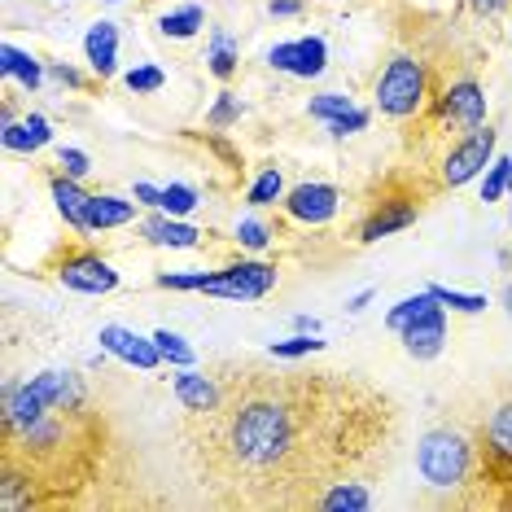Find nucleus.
<instances>
[{"label":"nucleus","mask_w":512,"mask_h":512,"mask_svg":"<svg viewBox=\"0 0 512 512\" xmlns=\"http://www.w3.org/2000/svg\"><path fill=\"white\" fill-rule=\"evenodd\" d=\"M84 62L97 79H114V71H119V27L110 18H97L84 31Z\"/></svg>","instance_id":"2eb2a0df"},{"label":"nucleus","mask_w":512,"mask_h":512,"mask_svg":"<svg viewBox=\"0 0 512 512\" xmlns=\"http://www.w3.org/2000/svg\"><path fill=\"white\" fill-rule=\"evenodd\" d=\"M482 442H486V456L495 464H512V403L491 412V421L482 429Z\"/></svg>","instance_id":"4be33fe9"},{"label":"nucleus","mask_w":512,"mask_h":512,"mask_svg":"<svg viewBox=\"0 0 512 512\" xmlns=\"http://www.w3.org/2000/svg\"><path fill=\"white\" fill-rule=\"evenodd\" d=\"M429 294H434L447 311H464V316H477V311H486V298L482 294H460V289H447V285H429Z\"/></svg>","instance_id":"473e14b6"},{"label":"nucleus","mask_w":512,"mask_h":512,"mask_svg":"<svg viewBox=\"0 0 512 512\" xmlns=\"http://www.w3.org/2000/svg\"><path fill=\"white\" fill-rule=\"evenodd\" d=\"M197 202H202V197H197L193 184H162V206H158V211L184 219V215L197 211Z\"/></svg>","instance_id":"c756f323"},{"label":"nucleus","mask_w":512,"mask_h":512,"mask_svg":"<svg viewBox=\"0 0 512 512\" xmlns=\"http://www.w3.org/2000/svg\"><path fill=\"white\" fill-rule=\"evenodd\" d=\"M0 71H5V79H14V84H22L27 92H40L44 84V66L40 57H31L27 49H18V44H0Z\"/></svg>","instance_id":"6ab92c4d"},{"label":"nucleus","mask_w":512,"mask_h":512,"mask_svg":"<svg viewBox=\"0 0 512 512\" xmlns=\"http://www.w3.org/2000/svg\"><path fill=\"white\" fill-rule=\"evenodd\" d=\"M145 232V241L149 246H162V250H193L197 241H202V228H193V224H184V219L176 215H167V211H154L141 224Z\"/></svg>","instance_id":"f3484780"},{"label":"nucleus","mask_w":512,"mask_h":512,"mask_svg":"<svg viewBox=\"0 0 512 512\" xmlns=\"http://www.w3.org/2000/svg\"><path fill=\"white\" fill-rule=\"evenodd\" d=\"M508 193H512V171H508Z\"/></svg>","instance_id":"a18cd8bd"},{"label":"nucleus","mask_w":512,"mask_h":512,"mask_svg":"<svg viewBox=\"0 0 512 512\" xmlns=\"http://www.w3.org/2000/svg\"><path fill=\"white\" fill-rule=\"evenodd\" d=\"M425 307H434V294H429V289H421V294H412V298H403V302H394V307L386 311V329L399 333L403 324H412Z\"/></svg>","instance_id":"c85d7f7f"},{"label":"nucleus","mask_w":512,"mask_h":512,"mask_svg":"<svg viewBox=\"0 0 512 512\" xmlns=\"http://www.w3.org/2000/svg\"><path fill=\"white\" fill-rule=\"evenodd\" d=\"M355 110V101L346 97V92H316V97L307 101V114L311 119H320V123H333V119H342V114H351Z\"/></svg>","instance_id":"cd10ccee"},{"label":"nucleus","mask_w":512,"mask_h":512,"mask_svg":"<svg viewBox=\"0 0 512 512\" xmlns=\"http://www.w3.org/2000/svg\"><path fill=\"white\" fill-rule=\"evenodd\" d=\"M429 101V71L425 62H416V57H390V66L377 75V110L386 114V119H412V114H421Z\"/></svg>","instance_id":"20e7f679"},{"label":"nucleus","mask_w":512,"mask_h":512,"mask_svg":"<svg viewBox=\"0 0 512 512\" xmlns=\"http://www.w3.org/2000/svg\"><path fill=\"white\" fill-rule=\"evenodd\" d=\"M202 27H206L202 5H180V9H171V14L158 18V31H162L167 40H193Z\"/></svg>","instance_id":"5701e85b"},{"label":"nucleus","mask_w":512,"mask_h":512,"mask_svg":"<svg viewBox=\"0 0 512 512\" xmlns=\"http://www.w3.org/2000/svg\"><path fill=\"white\" fill-rule=\"evenodd\" d=\"M316 508H324V512H364V508H372V491H368V482H359V477H346V482H337L320 495Z\"/></svg>","instance_id":"412c9836"},{"label":"nucleus","mask_w":512,"mask_h":512,"mask_svg":"<svg viewBox=\"0 0 512 512\" xmlns=\"http://www.w3.org/2000/svg\"><path fill=\"white\" fill-rule=\"evenodd\" d=\"M416 469H421V477L429 486H438V491H456L473 473L469 438L456 434V429H429V434L416 442Z\"/></svg>","instance_id":"7ed1b4c3"},{"label":"nucleus","mask_w":512,"mask_h":512,"mask_svg":"<svg viewBox=\"0 0 512 512\" xmlns=\"http://www.w3.org/2000/svg\"><path fill=\"white\" fill-rule=\"evenodd\" d=\"M499 302H504V311L512 316V285H504V294H499Z\"/></svg>","instance_id":"c03bdc74"},{"label":"nucleus","mask_w":512,"mask_h":512,"mask_svg":"<svg viewBox=\"0 0 512 512\" xmlns=\"http://www.w3.org/2000/svg\"><path fill=\"white\" fill-rule=\"evenodd\" d=\"M368 123H372V114H368L364 106H355L351 114H342V119H333V123H324V127H329V136H333V141H346V136L364 132Z\"/></svg>","instance_id":"72a5a7b5"},{"label":"nucleus","mask_w":512,"mask_h":512,"mask_svg":"<svg viewBox=\"0 0 512 512\" xmlns=\"http://www.w3.org/2000/svg\"><path fill=\"white\" fill-rule=\"evenodd\" d=\"M158 289H180V294H211V298H228V302H254L267 298L276 289V267L259 263V259H241L228 263L219 272H162Z\"/></svg>","instance_id":"f03ea898"},{"label":"nucleus","mask_w":512,"mask_h":512,"mask_svg":"<svg viewBox=\"0 0 512 512\" xmlns=\"http://www.w3.org/2000/svg\"><path fill=\"white\" fill-rule=\"evenodd\" d=\"M49 141H53V123L44 114H27L22 123H0V145L9 154H36Z\"/></svg>","instance_id":"a211bd4d"},{"label":"nucleus","mask_w":512,"mask_h":512,"mask_svg":"<svg viewBox=\"0 0 512 512\" xmlns=\"http://www.w3.org/2000/svg\"><path fill=\"white\" fill-rule=\"evenodd\" d=\"M267 14L272 18H294V14H302V0H267Z\"/></svg>","instance_id":"ea45409f"},{"label":"nucleus","mask_w":512,"mask_h":512,"mask_svg":"<svg viewBox=\"0 0 512 512\" xmlns=\"http://www.w3.org/2000/svg\"><path fill=\"white\" fill-rule=\"evenodd\" d=\"M237 241L259 254V250H267V241H272V228L259 224V219H237Z\"/></svg>","instance_id":"f704fd0d"},{"label":"nucleus","mask_w":512,"mask_h":512,"mask_svg":"<svg viewBox=\"0 0 512 512\" xmlns=\"http://www.w3.org/2000/svg\"><path fill=\"white\" fill-rule=\"evenodd\" d=\"M154 342H158V351H162V359H167L171 368H193L197 364V351L189 346V337H180L171 329H154Z\"/></svg>","instance_id":"a878e982"},{"label":"nucleus","mask_w":512,"mask_h":512,"mask_svg":"<svg viewBox=\"0 0 512 512\" xmlns=\"http://www.w3.org/2000/svg\"><path fill=\"white\" fill-rule=\"evenodd\" d=\"M399 337H403V351L412 359H421V364L438 359L442 346H447V307L434 298V307H425L412 324H403Z\"/></svg>","instance_id":"9d476101"},{"label":"nucleus","mask_w":512,"mask_h":512,"mask_svg":"<svg viewBox=\"0 0 512 512\" xmlns=\"http://www.w3.org/2000/svg\"><path fill=\"white\" fill-rule=\"evenodd\" d=\"M294 329L298 333H320V320L316 316H294Z\"/></svg>","instance_id":"37998d69"},{"label":"nucleus","mask_w":512,"mask_h":512,"mask_svg":"<svg viewBox=\"0 0 512 512\" xmlns=\"http://www.w3.org/2000/svg\"><path fill=\"white\" fill-rule=\"evenodd\" d=\"M97 342H101V351L114 355V359H123V364H132V368H141V372H154L162 368L167 359H162L158 351V342H154V333H136V329H123V324H106V329L97 333Z\"/></svg>","instance_id":"6e6552de"},{"label":"nucleus","mask_w":512,"mask_h":512,"mask_svg":"<svg viewBox=\"0 0 512 512\" xmlns=\"http://www.w3.org/2000/svg\"><path fill=\"white\" fill-rule=\"evenodd\" d=\"M508 5H512V0H469V9L477 18H499Z\"/></svg>","instance_id":"58836bf2"},{"label":"nucleus","mask_w":512,"mask_h":512,"mask_svg":"<svg viewBox=\"0 0 512 512\" xmlns=\"http://www.w3.org/2000/svg\"><path fill=\"white\" fill-rule=\"evenodd\" d=\"M224 403L189 416L202 477L232 504L316 508L329 486L377 460L394 434L381 394L337 372H267L219 364Z\"/></svg>","instance_id":"f257e3e1"},{"label":"nucleus","mask_w":512,"mask_h":512,"mask_svg":"<svg viewBox=\"0 0 512 512\" xmlns=\"http://www.w3.org/2000/svg\"><path fill=\"white\" fill-rule=\"evenodd\" d=\"M508 171H512V154H508V158H495L491 167L482 171V202H486V206L499 202V197L508 193Z\"/></svg>","instance_id":"2f4dec72"},{"label":"nucleus","mask_w":512,"mask_h":512,"mask_svg":"<svg viewBox=\"0 0 512 512\" xmlns=\"http://www.w3.org/2000/svg\"><path fill=\"white\" fill-rule=\"evenodd\" d=\"M136 197H114V193H88V206H84V219H88V232H110V228H127L136 224Z\"/></svg>","instance_id":"dca6fc26"},{"label":"nucleus","mask_w":512,"mask_h":512,"mask_svg":"<svg viewBox=\"0 0 512 512\" xmlns=\"http://www.w3.org/2000/svg\"><path fill=\"white\" fill-rule=\"evenodd\" d=\"M49 189H53V202H57V215L66 219L75 232H88V219H84V206H88V193L79 189V180H71L62 171V176H53L49 180Z\"/></svg>","instance_id":"aec40b11"},{"label":"nucleus","mask_w":512,"mask_h":512,"mask_svg":"<svg viewBox=\"0 0 512 512\" xmlns=\"http://www.w3.org/2000/svg\"><path fill=\"white\" fill-rule=\"evenodd\" d=\"M246 202L254 206V211H263V206H276V202H285V176H281V167H267L263 176L250 184Z\"/></svg>","instance_id":"393cba45"},{"label":"nucleus","mask_w":512,"mask_h":512,"mask_svg":"<svg viewBox=\"0 0 512 512\" xmlns=\"http://www.w3.org/2000/svg\"><path fill=\"white\" fill-rule=\"evenodd\" d=\"M337 206H342V193H337V184H324V180H307L285 193V215L298 219V224H311V228L329 224L337 215Z\"/></svg>","instance_id":"1a4fd4ad"},{"label":"nucleus","mask_w":512,"mask_h":512,"mask_svg":"<svg viewBox=\"0 0 512 512\" xmlns=\"http://www.w3.org/2000/svg\"><path fill=\"white\" fill-rule=\"evenodd\" d=\"M171 390H176L180 407L189 416H206L215 412L219 403H224V381H219V372H202V368H176V377H171Z\"/></svg>","instance_id":"9b49d317"},{"label":"nucleus","mask_w":512,"mask_h":512,"mask_svg":"<svg viewBox=\"0 0 512 512\" xmlns=\"http://www.w3.org/2000/svg\"><path fill=\"white\" fill-rule=\"evenodd\" d=\"M110 5H119V0H110Z\"/></svg>","instance_id":"49530a36"},{"label":"nucleus","mask_w":512,"mask_h":512,"mask_svg":"<svg viewBox=\"0 0 512 512\" xmlns=\"http://www.w3.org/2000/svg\"><path fill=\"white\" fill-rule=\"evenodd\" d=\"M241 119V97L237 92H219V101H215V110L206 114V123L211 127H232Z\"/></svg>","instance_id":"c9c22d12"},{"label":"nucleus","mask_w":512,"mask_h":512,"mask_svg":"<svg viewBox=\"0 0 512 512\" xmlns=\"http://www.w3.org/2000/svg\"><path fill=\"white\" fill-rule=\"evenodd\" d=\"M27 386L40 394L53 412H84L88 407V390H84V377L71 368H49V372H36L27 377Z\"/></svg>","instance_id":"ddd939ff"},{"label":"nucleus","mask_w":512,"mask_h":512,"mask_svg":"<svg viewBox=\"0 0 512 512\" xmlns=\"http://www.w3.org/2000/svg\"><path fill=\"white\" fill-rule=\"evenodd\" d=\"M132 197H136L141 206H149V211H158V206H162V189H158V184H145V180L132 189Z\"/></svg>","instance_id":"4c0bfd02"},{"label":"nucleus","mask_w":512,"mask_h":512,"mask_svg":"<svg viewBox=\"0 0 512 512\" xmlns=\"http://www.w3.org/2000/svg\"><path fill=\"white\" fill-rule=\"evenodd\" d=\"M267 66L294 79H320L329 71V44H324V36H298V40L272 44L267 49Z\"/></svg>","instance_id":"423d86ee"},{"label":"nucleus","mask_w":512,"mask_h":512,"mask_svg":"<svg viewBox=\"0 0 512 512\" xmlns=\"http://www.w3.org/2000/svg\"><path fill=\"white\" fill-rule=\"evenodd\" d=\"M368 302H372V289H359V294H355L351 302H346V311H355V316H359V311H364Z\"/></svg>","instance_id":"79ce46f5"},{"label":"nucleus","mask_w":512,"mask_h":512,"mask_svg":"<svg viewBox=\"0 0 512 512\" xmlns=\"http://www.w3.org/2000/svg\"><path fill=\"white\" fill-rule=\"evenodd\" d=\"M49 79H57V84H66V88H79V84H84V79H79L71 66H62V62H53V66H49Z\"/></svg>","instance_id":"a19ab883"},{"label":"nucleus","mask_w":512,"mask_h":512,"mask_svg":"<svg viewBox=\"0 0 512 512\" xmlns=\"http://www.w3.org/2000/svg\"><path fill=\"white\" fill-rule=\"evenodd\" d=\"M57 167H62L71 180H84L92 171V158L84 154V149H75V145H62V149H57Z\"/></svg>","instance_id":"e433bc0d"},{"label":"nucleus","mask_w":512,"mask_h":512,"mask_svg":"<svg viewBox=\"0 0 512 512\" xmlns=\"http://www.w3.org/2000/svg\"><path fill=\"white\" fill-rule=\"evenodd\" d=\"M491 162H495V127L482 123V127H473V132H464L460 141L447 149V158H442V184L460 189V184L482 176Z\"/></svg>","instance_id":"39448f33"},{"label":"nucleus","mask_w":512,"mask_h":512,"mask_svg":"<svg viewBox=\"0 0 512 512\" xmlns=\"http://www.w3.org/2000/svg\"><path fill=\"white\" fill-rule=\"evenodd\" d=\"M237 62H241L237 40H232L228 31H211V49H206V71H211L215 79H232Z\"/></svg>","instance_id":"b1692460"},{"label":"nucleus","mask_w":512,"mask_h":512,"mask_svg":"<svg viewBox=\"0 0 512 512\" xmlns=\"http://www.w3.org/2000/svg\"><path fill=\"white\" fill-rule=\"evenodd\" d=\"M57 281L75 294H114L119 289V272L92 250H71L57 263Z\"/></svg>","instance_id":"0eeeda50"},{"label":"nucleus","mask_w":512,"mask_h":512,"mask_svg":"<svg viewBox=\"0 0 512 512\" xmlns=\"http://www.w3.org/2000/svg\"><path fill=\"white\" fill-rule=\"evenodd\" d=\"M416 215H421V202L416 197H386V202L372 206V215L364 219V228H359V241H381L390 237V232H403L416 224Z\"/></svg>","instance_id":"4468645a"},{"label":"nucleus","mask_w":512,"mask_h":512,"mask_svg":"<svg viewBox=\"0 0 512 512\" xmlns=\"http://www.w3.org/2000/svg\"><path fill=\"white\" fill-rule=\"evenodd\" d=\"M267 351H272V359H307V355H320L324 342H320V333H294L285 342H272Z\"/></svg>","instance_id":"7c9ffc66"},{"label":"nucleus","mask_w":512,"mask_h":512,"mask_svg":"<svg viewBox=\"0 0 512 512\" xmlns=\"http://www.w3.org/2000/svg\"><path fill=\"white\" fill-rule=\"evenodd\" d=\"M438 119L447 127H460V132H473V127L486 123V92L473 79H460L438 97Z\"/></svg>","instance_id":"f8f14e48"},{"label":"nucleus","mask_w":512,"mask_h":512,"mask_svg":"<svg viewBox=\"0 0 512 512\" xmlns=\"http://www.w3.org/2000/svg\"><path fill=\"white\" fill-rule=\"evenodd\" d=\"M123 84H127V92H136V97H154V92L167 88V71L154 66V62H141L123 75Z\"/></svg>","instance_id":"bb28decb"}]
</instances>
